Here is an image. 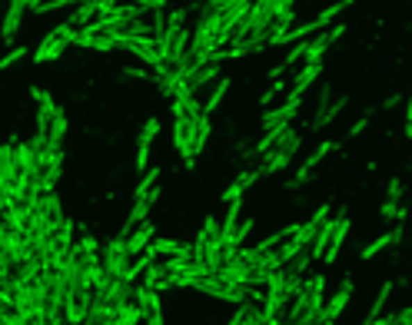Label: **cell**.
<instances>
[{
  "instance_id": "ee69618b",
  "label": "cell",
  "mask_w": 412,
  "mask_h": 325,
  "mask_svg": "<svg viewBox=\"0 0 412 325\" xmlns=\"http://www.w3.org/2000/svg\"><path fill=\"white\" fill-rule=\"evenodd\" d=\"M67 3H74V0H44L40 7H33V14H50V10H60Z\"/></svg>"
},
{
  "instance_id": "74e56055",
  "label": "cell",
  "mask_w": 412,
  "mask_h": 325,
  "mask_svg": "<svg viewBox=\"0 0 412 325\" xmlns=\"http://www.w3.org/2000/svg\"><path fill=\"white\" fill-rule=\"evenodd\" d=\"M249 190V186H246L243 183V176L240 179H233V183H229L226 190H223V196H220V199H223V203H233V199H243V192Z\"/></svg>"
},
{
  "instance_id": "277c9868",
  "label": "cell",
  "mask_w": 412,
  "mask_h": 325,
  "mask_svg": "<svg viewBox=\"0 0 412 325\" xmlns=\"http://www.w3.org/2000/svg\"><path fill=\"white\" fill-rule=\"evenodd\" d=\"M309 282V302H306V312H303V319L299 322L303 325H316L322 322V306H326V276H313V279H306Z\"/></svg>"
},
{
  "instance_id": "f35d334b",
  "label": "cell",
  "mask_w": 412,
  "mask_h": 325,
  "mask_svg": "<svg viewBox=\"0 0 412 325\" xmlns=\"http://www.w3.org/2000/svg\"><path fill=\"white\" fill-rule=\"evenodd\" d=\"M156 179H160V169H143V179H140L137 186H133V196H143V192L150 190Z\"/></svg>"
},
{
  "instance_id": "ab89813d",
  "label": "cell",
  "mask_w": 412,
  "mask_h": 325,
  "mask_svg": "<svg viewBox=\"0 0 412 325\" xmlns=\"http://www.w3.org/2000/svg\"><path fill=\"white\" fill-rule=\"evenodd\" d=\"M160 279H167V269L163 266H147V279H143V285H150V289H156L160 285Z\"/></svg>"
},
{
  "instance_id": "cb8c5ba5",
  "label": "cell",
  "mask_w": 412,
  "mask_h": 325,
  "mask_svg": "<svg viewBox=\"0 0 412 325\" xmlns=\"http://www.w3.org/2000/svg\"><path fill=\"white\" fill-rule=\"evenodd\" d=\"M346 106H349V100H346V97H339V100H329V106L322 110L320 117H313V130H326V126H329V123H333V119H336L339 113L346 110Z\"/></svg>"
},
{
  "instance_id": "d4e9b609",
  "label": "cell",
  "mask_w": 412,
  "mask_h": 325,
  "mask_svg": "<svg viewBox=\"0 0 412 325\" xmlns=\"http://www.w3.org/2000/svg\"><path fill=\"white\" fill-rule=\"evenodd\" d=\"M97 14H100V0H80L74 17H70V24H74V27H83V24H90Z\"/></svg>"
},
{
  "instance_id": "8992f818",
  "label": "cell",
  "mask_w": 412,
  "mask_h": 325,
  "mask_svg": "<svg viewBox=\"0 0 412 325\" xmlns=\"http://www.w3.org/2000/svg\"><path fill=\"white\" fill-rule=\"evenodd\" d=\"M290 306V296L283 292V285H266V302H263V325L279 322L283 309Z\"/></svg>"
},
{
  "instance_id": "60d3db41",
  "label": "cell",
  "mask_w": 412,
  "mask_h": 325,
  "mask_svg": "<svg viewBox=\"0 0 412 325\" xmlns=\"http://www.w3.org/2000/svg\"><path fill=\"white\" fill-rule=\"evenodd\" d=\"M376 322H399V325H412V306L402 312H393V315H379Z\"/></svg>"
},
{
  "instance_id": "f546056e",
  "label": "cell",
  "mask_w": 412,
  "mask_h": 325,
  "mask_svg": "<svg viewBox=\"0 0 412 325\" xmlns=\"http://www.w3.org/2000/svg\"><path fill=\"white\" fill-rule=\"evenodd\" d=\"M233 325L240 322H260L263 325V309H256V306H249V302H240V309L233 312V319H229Z\"/></svg>"
},
{
  "instance_id": "5b68a950",
  "label": "cell",
  "mask_w": 412,
  "mask_h": 325,
  "mask_svg": "<svg viewBox=\"0 0 412 325\" xmlns=\"http://www.w3.org/2000/svg\"><path fill=\"white\" fill-rule=\"evenodd\" d=\"M133 296H137L140 309L147 312V322H153V325L163 322V302H160V292H156V289H150V285H137Z\"/></svg>"
},
{
  "instance_id": "603a6c76",
  "label": "cell",
  "mask_w": 412,
  "mask_h": 325,
  "mask_svg": "<svg viewBox=\"0 0 412 325\" xmlns=\"http://www.w3.org/2000/svg\"><path fill=\"white\" fill-rule=\"evenodd\" d=\"M402 239V226L399 229H389V233H382L379 239H372L369 246H363V259H372V256H379L382 249H389L393 242H399Z\"/></svg>"
},
{
  "instance_id": "d590c367",
  "label": "cell",
  "mask_w": 412,
  "mask_h": 325,
  "mask_svg": "<svg viewBox=\"0 0 412 325\" xmlns=\"http://www.w3.org/2000/svg\"><path fill=\"white\" fill-rule=\"evenodd\" d=\"M31 97L37 100V103H40V110H47V113H50V117H53V113L60 110V106L53 103V97H50L47 90H40V87H31Z\"/></svg>"
},
{
  "instance_id": "9a60e30c",
  "label": "cell",
  "mask_w": 412,
  "mask_h": 325,
  "mask_svg": "<svg viewBox=\"0 0 412 325\" xmlns=\"http://www.w3.org/2000/svg\"><path fill=\"white\" fill-rule=\"evenodd\" d=\"M67 47H70V44H67L63 37H57V33L50 30L44 40H40V47L33 50V63H50V60H57L63 50H67Z\"/></svg>"
},
{
  "instance_id": "4fadbf2b",
  "label": "cell",
  "mask_w": 412,
  "mask_h": 325,
  "mask_svg": "<svg viewBox=\"0 0 412 325\" xmlns=\"http://www.w3.org/2000/svg\"><path fill=\"white\" fill-rule=\"evenodd\" d=\"M349 299H352V279H343V285L336 289V296L322 306V322H336L339 315H343V309L349 306Z\"/></svg>"
},
{
  "instance_id": "816d5d0a",
  "label": "cell",
  "mask_w": 412,
  "mask_h": 325,
  "mask_svg": "<svg viewBox=\"0 0 412 325\" xmlns=\"http://www.w3.org/2000/svg\"><path fill=\"white\" fill-rule=\"evenodd\" d=\"M123 76H133V80H147V70H133V67H130V70H123Z\"/></svg>"
},
{
  "instance_id": "7a4b0ae2",
  "label": "cell",
  "mask_w": 412,
  "mask_h": 325,
  "mask_svg": "<svg viewBox=\"0 0 412 325\" xmlns=\"http://www.w3.org/2000/svg\"><path fill=\"white\" fill-rule=\"evenodd\" d=\"M130 249H126V233H120V236H113L100 249V262H104V272L107 276H123L126 272V266H130Z\"/></svg>"
},
{
  "instance_id": "db71d44e",
  "label": "cell",
  "mask_w": 412,
  "mask_h": 325,
  "mask_svg": "<svg viewBox=\"0 0 412 325\" xmlns=\"http://www.w3.org/2000/svg\"><path fill=\"white\" fill-rule=\"evenodd\" d=\"M40 3H44V0H27V7H31V10H33V7H40Z\"/></svg>"
},
{
  "instance_id": "b9f144b4",
  "label": "cell",
  "mask_w": 412,
  "mask_h": 325,
  "mask_svg": "<svg viewBox=\"0 0 412 325\" xmlns=\"http://www.w3.org/2000/svg\"><path fill=\"white\" fill-rule=\"evenodd\" d=\"M283 90H286V83H283V76H279V80H273V87H270V90H266V93L260 97V103H263V106H270V103L276 100V97L283 93Z\"/></svg>"
},
{
  "instance_id": "52a82bcc",
  "label": "cell",
  "mask_w": 412,
  "mask_h": 325,
  "mask_svg": "<svg viewBox=\"0 0 412 325\" xmlns=\"http://www.w3.org/2000/svg\"><path fill=\"white\" fill-rule=\"evenodd\" d=\"M24 14H27V0H10L7 3V14H3V24H0V37L7 44H14L17 30L24 27Z\"/></svg>"
},
{
  "instance_id": "e575fe53",
  "label": "cell",
  "mask_w": 412,
  "mask_h": 325,
  "mask_svg": "<svg viewBox=\"0 0 412 325\" xmlns=\"http://www.w3.org/2000/svg\"><path fill=\"white\" fill-rule=\"evenodd\" d=\"M253 226H256V222H253V219L236 222V229H233V236L226 239V246H229V249H240V246H243V239L249 236V233H253Z\"/></svg>"
},
{
  "instance_id": "30bf717a",
  "label": "cell",
  "mask_w": 412,
  "mask_h": 325,
  "mask_svg": "<svg viewBox=\"0 0 412 325\" xmlns=\"http://www.w3.org/2000/svg\"><path fill=\"white\" fill-rule=\"evenodd\" d=\"M333 149H336V143H333V140H322L320 147H316L313 153H309V156H306V162H303V166L296 169V179H292L290 186H303L306 179H309V173H313V169H316V166H320V162L326 160V156H329Z\"/></svg>"
},
{
  "instance_id": "d6a6232c",
  "label": "cell",
  "mask_w": 412,
  "mask_h": 325,
  "mask_svg": "<svg viewBox=\"0 0 412 325\" xmlns=\"http://www.w3.org/2000/svg\"><path fill=\"white\" fill-rule=\"evenodd\" d=\"M389 296H393V282H386L379 289V296H376V302H372V309H369V315H366V322L372 325L376 319L382 315V309H386V302H389Z\"/></svg>"
},
{
  "instance_id": "681fc988",
  "label": "cell",
  "mask_w": 412,
  "mask_h": 325,
  "mask_svg": "<svg viewBox=\"0 0 412 325\" xmlns=\"http://www.w3.org/2000/svg\"><path fill=\"white\" fill-rule=\"evenodd\" d=\"M406 136H412V100L406 103V130H402Z\"/></svg>"
},
{
  "instance_id": "d6986e66",
  "label": "cell",
  "mask_w": 412,
  "mask_h": 325,
  "mask_svg": "<svg viewBox=\"0 0 412 325\" xmlns=\"http://www.w3.org/2000/svg\"><path fill=\"white\" fill-rule=\"evenodd\" d=\"M203 262L210 266V272H216V269L226 262V242L220 236H206V246H203Z\"/></svg>"
},
{
  "instance_id": "7c38bea8",
  "label": "cell",
  "mask_w": 412,
  "mask_h": 325,
  "mask_svg": "<svg viewBox=\"0 0 412 325\" xmlns=\"http://www.w3.org/2000/svg\"><path fill=\"white\" fill-rule=\"evenodd\" d=\"M346 233H349V216H346V209H339L336 226H333V236H329V246H326V252H322V262H336L339 249H343V242H346Z\"/></svg>"
},
{
  "instance_id": "3957f363",
  "label": "cell",
  "mask_w": 412,
  "mask_h": 325,
  "mask_svg": "<svg viewBox=\"0 0 412 325\" xmlns=\"http://www.w3.org/2000/svg\"><path fill=\"white\" fill-rule=\"evenodd\" d=\"M193 133H197V117H176L173 123V143H176V153L183 156L186 169L197 166V153H193Z\"/></svg>"
},
{
  "instance_id": "f1b7e54d",
  "label": "cell",
  "mask_w": 412,
  "mask_h": 325,
  "mask_svg": "<svg viewBox=\"0 0 412 325\" xmlns=\"http://www.w3.org/2000/svg\"><path fill=\"white\" fill-rule=\"evenodd\" d=\"M313 266V252H309V246H306V249H299L296 252V256H292L290 262H286V272H292V276H306V269Z\"/></svg>"
},
{
  "instance_id": "f6af8a7d",
  "label": "cell",
  "mask_w": 412,
  "mask_h": 325,
  "mask_svg": "<svg viewBox=\"0 0 412 325\" xmlns=\"http://www.w3.org/2000/svg\"><path fill=\"white\" fill-rule=\"evenodd\" d=\"M137 7H143V10H163L167 7V0H133Z\"/></svg>"
},
{
  "instance_id": "4316f807",
  "label": "cell",
  "mask_w": 412,
  "mask_h": 325,
  "mask_svg": "<svg viewBox=\"0 0 412 325\" xmlns=\"http://www.w3.org/2000/svg\"><path fill=\"white\" fill-rule=\"evenodd\" d=\"M63 322H74V325L87 322V306H80V302H76V296L63 299Z\"/></svg>"
},
{
  "instance_id": "484cf974",
  "label": "cell",
  "mask_w": 412,
  "mask_h": 325,
  "mask_svg": "<svg viewBox=\"0 0 412 325\" xmlns=\"http://www.w3.org/2000/svg\"><path fill=\"white\" fill-rule=\"evenodd\" d=\"M226 93H229V80H226V76H216L213 93H210V97L203 100V113H213L216 106L223 103V97H226Z\"/></svg>"
},
{
  "instance_id": "6da1fadb",
  "label": "cell",
  "mask_w": 412,
  "mask_h": 325,
  "mask_svg": "<svg viewBox=\"0 0 412 325\" xmlns=\"http://www.w3.org/2000/svg\"><path fill=\"white\" fill-rule=\"evenodd\" d=\"M299 143H303V140H299V133L292 130V123H290V126L283 130V136H279L273 147L263 153V156H266V162H263L260 169L266 173V176H276V173H283V169H286V166L292 162V156H296Z\"/></svg>"
},
{
  "instance_id": "8fae6325",
  "label": "cell",
  "mask_w": 412,
  "mask_h": 325,
  "mask_svg": "<svg viewBox=\"0 0 412 325\" xmlns=\"http://www.w3.org/2000/svg\"><path fill=\"white\" fill-rule=\"evenodd\" d=\"M156 199H160V186L153 183L143 196H137V203H133V209H130V219H126V226H123V233H130L133 226H140V222L147 219V216H150V206L156 203Z\"/></svg>"
},
{
  "instance_id": "9c48e42d",
  "label": "cell",
  "mask_w": 412,
  "mask_h": 325,
  "mask_svg": "<svg viewBox=\"0 0 412 325\" xmlns=\"http://www.w3.org/2000/svg\"><path fill=\"white\" fill-rule=\"evenodd\" d=\"M156 133H160V119H147V126H143L137 136V156H133V166H137V169H147L150 147H153V140H156Z\"/></svg>"
},
{
  "instance_id": "5bb4252c",
  "label": "cell",
  "mask_w": 412,
  "mask_h": 325,
  "mask_svg": "<svg viewBox=\"0 0 412 325\" xmlns=\"http://www.w3.org/2000/svg\"><path fill=\"white\" fill-rule=\"evenodd\" d=\"M17 156H14V143H3L0 147V190H14V183H17Z\"/></svg>"
},
{
  "instance_id": "7dc6e473",
  "label": "cell",
  "mask_w": 412,
  "mask_h": 325,
  "mask_svg": "<svg viewBox=\"0 0 412 325\" xmlns=\"http://www.w3.org/2000/svg\"><path fill=\"white\" fill-rule=\"evenodd\" d=\"M399 196H402V183L393 179V183H389V192H386V199H399Z\"/></svg>"
},
{
  "instance_id": "f907efd6",
  "label": "cell",
  "mask_w": 412,
  "mask_h": 325,
  "mask_svg": "<svg viewBox=\"0 0 412 325\" xmlns=\"http://www.w3.org/2000/svg\"><path fill=\"white\" fill-rule=\"evenodd\" d=\"M286 70H290V67H286V63H276L273 70H270V80H279V76L286 74Z\"/></svg>"
},
{
  "instance_id": "7402d4cb",
  "label": "cell",
  "mask_w": 412,
  "mask_h": 325,
  "mask_svg": "<svg viewBox=\"0 0 412 325\" xmlns=\"http://www.w3.org/2000/svg\"><path fill=\"white\" fill-rule=\"evenodd\" d=\"M333 226H336V216L329 219H322V226L316 229V236H313V242H309V252H313V259H322V252H326V246H329V236H333Z\"/></svg>"
},
{
  "instance_id": "836d02e7",
  "label": "cell",
  "mask_w": 412,
  "mask_h": 325,
  "mask_svg": "<svg viewBox=\"0 0 412 325\" xmlns=\"http://www.w3.org/2000/svg\"><path fill=\"white\" fill-rule=\"evenodd\" d=\"M70 246H74V222L63 219L60 229H57V252H60V256H67V252H70Z\"/></svg>"
},
{
  "instance_id": "83f0119b",
  "label": "cell",
  "mask_w": 412,
  "mask_h": 325,
  "mask_svg": "<svg viewBox=\"0 0 412 325\" xmlns=\"http://www.w3.org/2000/svg\"><path fill=\"white\" fill-rule=\"evenodd\" d=\"M140 319H147V312L140 309L137 302H123V306H117V325H133V322H140Z\"/></svg>"
},
{
  "instance_id": "ba28073f",
  "label": "cell",
  "mask_w": 412,
  "mask_h": 325,
  "mask_svg": "<svg viewBox=\"0 0 412 325\" xmlns=\"http://www.w3.org/2000/svg\"><path fill=\"white\" fill-rule=\"evenodd\" d=\"M14 156H17V169L24 173L27 179H40V156H37V149L31 143H14ZM40 190V186H37Z\"/></svg>"
},
{
  "instance_id": "ac0fdd59",
  "label": "cell",
  "mask_w": 412,
  "mask_h": 325,
  "mask_svg": "<svg viewBox=\"0 0 412 325\" xmlns=\"http://www.w3.org/2000/svg\"><path fill=\"white\" fill-rule=\"evenodd\" d=\"M0 219H3L7 229H14V233H27V226H31V206L27 203H14L10 209L0 212Z\"/></svg>"
},
{
  "instance_id": "c3c4849f",
  "label": "cell",
  "mask_w": 412,
  "mask_h": 325,
  "mask_svg": "<svg viewBox=\"0 0 412 325\" xmlns=\"http://www.w3.org/2000/svg\"><path fill=\"white\" fill-rule=\"evenodd\" d=\"M366 123H369V117L356 119V123H352V130H349V136H359V133H363V130H366Z\"/></svg>"
},
{
  "instance_id": "e0dca14e",
  "label": "cell",
  "mask_w": 412,
  "mask_h": 325,
  "mask_svg": "<svg viewBox=\"0 0 412 325\" xmlns=\"http://www.w3.org/2000/svg\"><path fill=\"white\" fill-rule=\"evenodd\" d=\"M87 322H93V325H117V306H110L107 299L93 296L90 299V309H87Z\"/></svg>"
},
{
  "instance_id": "bcb514c9",
  "label": "cell",
  "mask_w": 412,
  "mask_h": 325,
  "mask_svg": "<svg viewBox=\"0 0 412 325\" xmlns=\"http://www.w3.org/2000/svg\"><path fill=\"white\" fill-rule=\"evenodd\" d=\"M203 233H206V236H220V222H216L213 216H206V222H203Z\"/></svg>"
},
{
  "instance_id": "ffe728a7",
  "label": "cell",
  "mask_w": 412,
  "mask_h": 325,
  "mask_svg": "<svg viewBox=\"0 0 412 325\" xmlns=\"http://www.w3.org/2000/svg\"><path fill=\"white\" fill-rule=\"evenodd\" d=\"M322 76V63H306L303 70H299V74H296V80H292V97H303L306 90L313 87V83H316V80H320Z\"/></svg>"
},
{
  "instance_id": "44dd1931",
  "label": "cell",
  "mask_w": 412,
  "mask_h": 325,
  "mask_svg": "<svg viewBox=\"0 0 412 325\" xmlns=\"http://www.w3.org/2000/svg\"><path fill=\"white\" fill-rule=\"evenodd\" d=\"M153 242V226L147 219L140 222L137 229H133V236H130V233H126V249H130V256H137V252H143L147 249V246H150Z\"/></svg>"
},
{
  "instance_id": "1f68e13d",
  "label": "cell",
  "mask_w": 412,
  "mask_h": 325,
  "mask_svg": "<svg viewBox=\"0 0 412 325\" xmlns=\"http://www.w3.org/2000/svg\"><path fill=\"white\" fill-rule=\"evenodd\" d=\"M352 0H336V3H329V7H326V10H322L320 17H316V24H320V30H326L329 27V24H333V20H336L339 14H343V10H346V7H349Z\"/></svg>"
},
{
  "instance_id": "f5cc1de1",
  "label": "cell",
  "mask_w": 412,
  "mask_h": 325,
  "mask_svg": "<svg viewBox=\"0 0 412 325\" xmlns=\"http://www.w3.org/2000/svg\"><path fill=\"white\" fill-rule=\"evenodd\" d=\"M399 103H402V97H396V93H393V97H389V100H386L382 106H386V110H396Z\"/></svg>"
},
{
  "instance_id": "7bdbcfd3",
  "label": "cell",
  "mask_w": 412,
  "mask_h": 325,
  "mask_svg": "<svg viewBox=\"0 0 412 325\" xmlns=\"http://www.w3.org/2000/svg\"><path fill=\"white\" fill-rule=\"evenodd\" d=\"M53 33H57V37H63L67 44L74 47V40H76V27L70 24V20H63V24H57V27H53Z\"/></svg>"
},
{
  "instance_id": "2e32d148",
  "label": "cell",
  "mask_w": 412,
  "mask_h": 325,
  "mask_svg": "<svg viewBox=\"0 0 412 325\" xmlns=\"http://www.w3.org/2000/svg\"><path fill=\"white\" fill-rule=\"evenodd\" d=\"M299 103H303V97H292V93H286V103L276 106V110H270L266 106V113H263V126H276V123H286V119L296 117V110H299Z\"/></svg>"
},
{
  "instance_id": "4dcf8cb0",
  "label": "cell",
  "mask_w": 412,
  "mask_h": 325,
  "mask_svg": "<svg viewBox=\"0 0 412 325\" xmlns=\"http://www.w3.org/2000/svg\"><path fill=\"white\" fill-rule=\"evenodd\" d=\"M210 140V113H199L197 117V133H193V153H203Z\"/></svg>"
},
{
  "instance_id": "8d00e7d4",
  "label": "cell",
  "mask_w": 412,
  "mask_h": 325,
  "mask_svg": "<svg viewBox=\"0 0 412 325\" xmlns=\"http://www.w3.org/2000/svg\"><path fill=\"white\" fill-rule=\"evenodd\" d=\"M24 57H27V47H10V50L0 57V70H10V67H17Z\"/></svg>"
}]
</instances>
